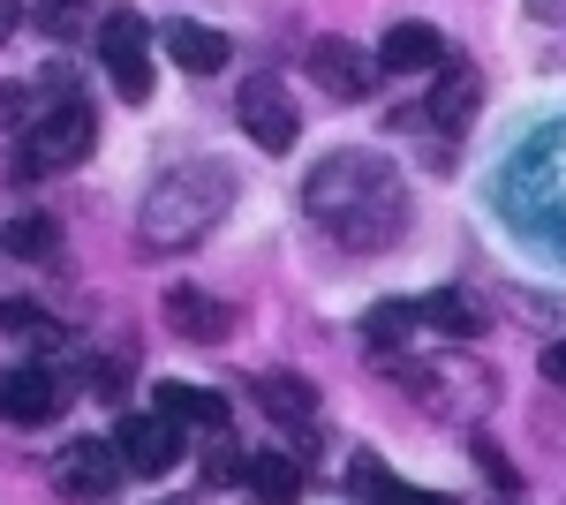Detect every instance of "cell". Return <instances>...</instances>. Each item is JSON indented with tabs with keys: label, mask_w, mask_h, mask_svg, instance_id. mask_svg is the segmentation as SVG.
Segmentation results:
<instances>
[{
	"label": "cell",
	"mask_w": 566,
	"mask_h": 505,
	"mask_svg": "<svg viewBox=\"0 0 566 505\" xmlns=\"http://www.w3.org/2000/svg\"><path fill=\"white\" fill-rule=\"evenodd\" d=\"M227 197H234V173H227V167H205V159L159 173V181L144 189V204H136V242H144L151 256L197 250L219 219H227Z\"/></svg>",
	"instance_id": "cell-2"
},
{
	"label": "cell",
	"mask_w": 566,
	"mask_h": 505,
	"mask_svg": "<svg viewBox=\"0 0 566 505\" xmlns=\"http://www.w3.org/2000/svg\"><path fill=\"white\" fill-rule=\"evenodd\" d=\"M114 445H122V461H129V475H167V467L181 461V422L175 415H122V430H114Z\"/></svg>",
	"instance_id": "cell-9"
},
{
	"label": "cell",
	"mask_w": 566,
	"mask_h": 505,
	"mask_svg": "<svg viewBox=\"0 0 566 505\" xmlns=\"http://www.w3.org/2000/svg\"><path fill=\"white\" fill-rule=\"evenodd\" d=\"M91 144H98V114H91V98L53 106V114L31 122L23 151H15V173H69V167H84V159H91Z\"/></svg>",
	"instance_id": "cell-4"
},
{
	"label": "cell",
	"mask_w": 566,
	"mask_h": 505,
	"mask_svg": "<svg viewBox=\"0 0 566 505\" xmlns=\"http://www.w3.org/2000/svg\"><path fill=\"white\" fill-rule=\"evenodd\" d=\"M303 211H310V227H325L355 256H378L408 234V189H400L392 159H378V151H333V159H317L303 181Z\"/></svg>",
	"instance_id": "cell-1"
},
{
	"label": "cell",
	"mask_w": 566,
	"mask_h": 505,
	"mask_svg": "<svg viewBox=\"0 0 566 505\" xmlns=\"http://www.w3.org/2000/svg\"><path fill=\"white\" fill-rule=\"evenodd\" d=\"M151 408H159V415H175L181 430H205V438H212V430H227V400H219L212 385L159 378V385H151Z\"/></svg>",
	"instance_id": "cell-12"
},
{
	"label": "cell",
	"mask_w": 566,
	"mask_h": 505,
	"mask_svg": "<svg viewBox=\"0 0 566 505\" xmlns=\"http://www.w3.org/2000/svg\"><path fill=\"white\" fill-rule=\"evenodd\" d=\"M98 61H106V76H114V91H122L129 106L151 98V39H144V23H136L129 8H114V15L98 23Z\"/></svg>",
	"instance_id": "cell-7"
},
{
	"label": "cell",
	"mask_w": 566,
	"mask_h": 505,
	"mask_svg": "<svg viewBox=\"0 0 566 505\" xmlns=\"http://www.w3.org/2000/svg\"><path fill=\"white\" fill-rule=\"evenodd\" d=\"M129 475V461H122V445L114 438H76V445H61L53 453V491L76 505H98L114 498V483Z\"/></svg>",
	"instance_id": "cell-5"
},
{
	"label": "cell",
	"mask_w": 566,
	"mask_h": 505,
	"mask_svg": "<svg viewBox=\"0 0 566 505\" xmlns=\"http://www.w3.org/2000/svg\"><path fill=\"white\" fill-rule=\"evenodd\" d=\"M61 400H69V385H61L53 362H31V370L15 362V370H8V422H15V430L53 422V415H61Z\"/></svg>",
	"instance_id": "cell-10"
},
{
	"label": "cell",
	"mask_w": 566,
	"mask_h": 505,
	"mask_svg": "<svg viewBox=\"0 0 566 505\" xmlns=\"http://www.w3.org/2000/svg\"><path fill=\"white\" fill-rule=\"evenodd\" d=\"M234 122H242V136L258 144V151H287L295 136H303V114H295V98H287V84H272V76H250V84L234 91Z\"/></svg>",
	"instance_id": "cell-6"
},
{
	"label": "cell",
	"mask_w": 566,
	"mask_h": 505,
	"mask_svg": "<svg viewBox=\"0 0 566 505\" xmlns=\"http://www.w3.org/2000/svg\"><path fill=\"white\" fill-rule=\"evenodd\" d=\"M528 23H566V0H522Z\"/></svg>",
	"instance_id": "cell-24"
},
{
	"label": "cell",
	"mask_w": 566,
	"mask_h": 505,
	"mask_svg": "<svg viewBox=\"0 0 566 505\" xmlns=\"http://www.w3.org/2000/svg\"><path fill=\"white\" fill-rule=\"evenodd\" d=\"M39 31L45 39H84L91 31V0H39Z\"/></svg>",
	"instance_id": "cell-22"
},
{
	"label": "cell",
	"mask_w": 566,
	"mask_h": 505,
	"mask_svg": "<svg viewBox=\"0 0 566 505\" xmlns=\"http://www.w3.org/2000/svg\"><path fill=\"white\" fill-rule=\"evenodd\" d=\"M303 69H310V84L325 91V98H340V106H363L386 61H370V53H363V45H348V39H317V45L303 53Z\"/></svg>",
	"instance_id": "cell-8"
},
{
	"label": "cell",
	"mask_w": 566,
	"mask_h": 505,
	"mask_svg": "<svg viewBox=\"0 0 566 505\" xmlns=\"http://www.w3.org/2000/svg\"><path fill=\"white\" fill-rule=\"evenodd\" d=\"M205 483H250V461H242V445L227 430L205 438Z\"/></svg>",
	"instance_id": "cell-21"
},
{
	"label": "cell",
	"mask_w": 566,
	"mask_h": 505,
	"mask_svg": "<svg viewBox=\"0 0 566 505\" xmlns=\"http://www.w3.org/2000/svg\"><path fill=\"white\" fill-rule=\"evenodd\" d=\"M378 61H386V76H423V69H446L453 53H446V39H438L431 23H392Z\"/></svg>",
	"instance_id": "cell-13"
},
{
	"label": "cell",
	"mask_w": 566,
	"mask_h": 505,
	"mask_svg": "<svg viewBox=\"0 0 566 505\" xmlns=\"http://www.w3.org/2000/svg\"><path fill=\"white\" fill-rule=\"evenodd\" d=\"M476 98H483L476 61H446V69H438V84H431V122L438 128H469Z\"/></svg>",
	"instance_id": "cell-15"
},
{
	"label": "cell",
	"mask_w": 566,
	"mask_h": 505,
	"mask_svg": "<svg viewBox=\"0 0 566 505\" xmlns=\"http://www.w3.org/2000/svg\"><path fill=\"white\" fill-rule=\"evenodd\" d=\"M469 453H476V467L491 475V491H499V498H522V475L499 461V445H491V438H469Z\"/></svg>",
	"instance_id": "cell-23"
},
{
	"label": "cell",
	"mask_w": 566,
	"mask_h": 505,
	"mask_svg": "<svg viewBox=\"0 0 566 505\" xmlns=\"http://www.w3.org/2000/svg\"><path fill=\"white\" fill-rule=\"evenodd\" d=\"M8 256H15V264L53 256V219H45V211H15V219H8Z\"/></svg>",
	"instance_id": "cell-20"
},
{
	"label": "cell",
	"mask_w": 566,
	"mask_h": 505,
	"mask_svg": "<svg viewBox=\"0 0 566 505\" xmlns=\"http://www.w3.org/2000/svg\"><path fill=\"white\" fill-rule=\"evenodd\" d=\"M167 325H175L181 339H197V347H212V339H227L234 309H227V302H212L205 287H175V295H167Z\"/></svg>",
	"instance_id": "cell-14"
},
{
	"label": "cell",
	"mask_w": 566,
	"mask_h": 505,
	"mask_svg": "<svg viewBox=\"0 0 566 505\" xmlns=\"http://www.w3.org/2000/svg\"><path fill=\"white\" fill-rule=\"evenodd\" d=\"M258 408L280 422V430H317V385H310L303 370H264Z\"/></svg>",
	"instance_id": "cell-11"
},
{
	"label": "cell",
	"mask_w": 566,
	"mask_h": 505,
	"mask_svg": "<svg viewBox=\"0 0 566 505\" xmlns=\"http://www.w3.org/2000/svg\"><path fill=\"white\" fill-rule=\"evenodd\" d=\"M159 505H189V498H159Z\"/></svg>",
	"instance_id": "cell-26"
},
{
	"label": "cell",
	"mask_w": 566,
	"mask_h": 505,
	"mask_svg": "<svg viewBox=\"0 0 566 505\" xmlns=\"http://www.w3.org/2000/svg\"><path fill=\"white\" fill-rule=\"evenodd\" d=\"M348 483H355V498H370V505H438V498H423V491H408V483H400L392 467H378L370 453H355Z\"/></svg>",
	"instance_id": "cell-19"
},
{
	"label": "cell",
	"mask_w": 566,
	"mask_h": 505,
	"mask_svg": "<svg viewBox=\"0 0 566 505\" xmlns=\"http://www.w3.org/2000/svg\"><path fill=\"white\" fill-rule=\"evenodd\" d=\"M167 53H175V69H189V76L227 69V39H219L212 23H167Z\"/></svg>",
	"instance_id": "cell-17"
},
{
	"label": "cell",
	"mask_w": 566,
	"mask_h": 505,
	"mask_svg": "<svg viewBox=\"0 0 566 505\" xmlns=\"http://www.w3.org/2000/svg\"><path fill=\"white\" fill-rule=\"evenodd\" d=\"M416 309H423V333H446V339H476L483 333V309L461 295V287H438V295H423Z\"/></svg>",
	"instance_id": "cell-18"
},
{
	"label": "cell",
	"mask_w": 566,
	"mask_h": 505,
	"mask_svg": "<svg viewBox=\"0 0 566 505\" xmlns=\"http://www.w3.org/2000/svg\"><path fill=\"white\" fill-rule=\"evenodd\" d=\"M303 498V461L295 453H250V505H295Z\"/></svg>",
	"instance_id": "cell-16"
},
{
	"label": "cell",
	"mask_w": 566,
	"mask_h": 505,
	"mask_svg": "<svg viewBox=\"0 0 566 505\" xmlns=\"http://www.w3.org/2000/svg\"><path fill=\"white\" fill-rule=\"evenodd\" d=\"M544 378L566 392V339H559V347H544Z\"/></svg>",
	"instance_id": "cell-25"
},
{
	"label": "cell",
	"mask_w": 566,
	"mask_h": 505,
	"mask_svg": "<svg viewBox=\"0 0 566 505\" xmlns=\"http://www.w3.org/2000/svg\"><path fill=\"white\" fill-rule=\"evenodd\" d=\"M400 392L423 408L431 422H461V430H476L491 408H499V378L483 370L476 355H378Z\"/></svg>",
	"instance_id": "cell-3"
}]
</instances>
